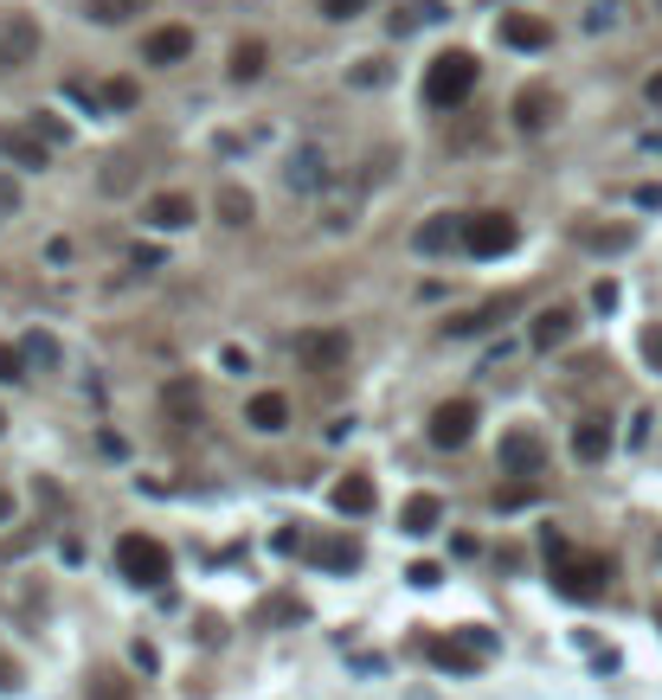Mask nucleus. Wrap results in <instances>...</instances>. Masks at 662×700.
Wrapping results in <instances>:
<instances>
[{
  "instance_id": "obj_1",
  "label": "nucleus",
  "mask_w": 662,
  "mask_h": 700,
  "mask_svg": "<svg viewBox=\"0 0 662 700\" xmlns=\"http://www.w3.org/2000/svg\"><path fill=\"white\" fill-rule=\"evenodd\" d=\"M476 77H483V65H476V52H438L432 65H425V103L432 110H457L470 90H476Z\"/></svg>"
},
{
  "instance_id": "obj_2",
  "label": "nucleus",
  "mask_w": 662,
  "mask_h": 700,
  "mask_svg": "<svg viewBox=\"0 0 662 700\" xmlns=\"http://www.w3.org/2000/svg\"><path fill=\"white\" fill-rule=\"evenodd\" d=\"M116 572H123L129 585L154 591V585H167V578H174V553H167L154 534H123V540H116Z\"/></svg>"
},
{
  "instance_id": "obj_3",
  "label": "nucleus",
  "mask_w": 662,
  "mask_h": 700,
  "mask_svg": "<svg viewBox=\"0 0 662 700\" xmlns=\"http://www.w3.org/2000/svg\"><path fill=\"white\" fill-rule=\"evenodd\" d=\"M515 245H521L515 212H476V218L463 225V251H470V258H509Z\"/></svg>"
},
{
  "instance_id": "obj_4",
  "label": "nucleus",
  "mask_w": 662,
  "mask_h": 700,
  "mask_svg": "<svg viewBox=\"0 0 662 700\" xmlns=\"http://www.w3.org/2000/svg\"><path fill=\"white\" fill-rule=\"evenodd\" d=\"M604 578H611V560H604V553H566V560L553 565V585H560L566 598H598Z\"/></svg>"
},
{
  "instance_id": "obj_5",
  "label": "nucleus",
  "mask_w": 662,
  "mask_h": 700,
  "mask_svg": "<svg viewBox=\"0 0 662 700\" xmlns=\"http://www.w3.org/2000/svg\"><path fill=\"white\" fill-rule=\"evenodd\" d=\"M476 424H483V418H476V399H444L425 430H432V443H438V450H463V443L476 437Z\"/></svg>"
},
{
  "instance_id": "obj_6",
  "label": "nucleus",
  "mask_w": 662,
  "mask_h": 700,
  "mask_svg": "<svg viewBox=\"0 0 662 700\" xmlns=\"http://www.w3.org/2000/svg\"><path fill=\"white\" fill-rule=\"evenodd\" d=\"M560 90L553 84H527V90H515V123L527 129V136H540V129H553L560 123Z\"/></svg>"
},
{
  "instance_id": "obj_7",
  "label": "nucleus",
  "mask_w": 662,
  "mask_h": 700,
  "mask_svg": "<svg viewBox=\"0 0 662 700\" xmlns=\"http://www.w3.org/2000/svg\"><path fill=\"white\" fill-rule=\"evenodd\" d=\"M296 360H302L309 373H335V366L348 360V335H341V328H309V335H296Z\"/></svg>"
},
{
  "instance_id": "obj_8",
  "label": "nucleus",
  "mask_w": 662,
  "mask_h": 700,
  "mask_svg": "<svg viewBox=\"0 0 662 700\" xmlns=\"http://www.w3.org/2000/svg\"><path fill=\"white\" fill-rule=\"evenodd\" d=\"M573 328H579V315H573L566 302H553V309H540V315H534L527 341H534V353H560L566 341H573Z\"/></svg>"
},
{
  "instance_id": "obj_9",
  "label": "nucleus",
  "mask_w": 662,
  "mask_h": 700,
  "mask_svg": "<svg viewBox=\"0 0 662 700\" xmlns=\"http://www.w3.org/2000/svg\"><path fill=\"white\" fill-rule=\"evenodd\" d=\"M502 46H515V52H547L553 46V26L540 20V13H502Z\"/></svg>"
},
{
  "instance_id": "obj_10",
  "label": "nucleus",
  "mask_w": 662,
  "mask_h": 700,
  "mask_svg": "<svg viewBox=\"0 0 662 700\" xmlns=\"http://www.w3.org/2000/svg\"><path fill=\"white\" fill-rule=\"evenodd\" d=\"M161 412H167V424H180V430H193L200 424V379H167L161 386Z\"/></svg>"
},
{
  "instance_id": "obj_11",
  "label": "nucleus",
  "mask_w": 662,
  "mask_h": 700,
  "mask_svg": "<svg viewBox=\"0 0 662 700\" xmlns=\"http://www.w3.org/2000/svg\"><path fill=\"white\" fill-rule=\"evenodd\" d=\"M419 649H425V662H438L450 675H476V662H483V649L476 642H457V636H425Z\"/></svg>"
},
{
  "instance_id": "obj_12",
  "label": "nucleus",
  "mask_w": 662,
  "mask_h": 700,
  "mask_svg": "<svg viewBox=\"0 0 662 700\" xmlns=\"http://www.w3.org/2000/svg\"><path fill=\"white\" fill-rule=\"evenodd\" d=\"M193 52V33L187 26H154L142 39V65H180Z\"/></svg>"
},
{
  "instance_id": "obj_13",
  "label": "nucleus",
  "mask_w": 662,
  "mask_h": 700,
  "mask_svg": "<svg viewBox=\"0 0 662 700\" xmlns=\"http://www.w3.org/2000/svg\"><path fill=\"white\" fill-rule=\"evenodd\" d=\"M33 52H39V20H13L7 33H0V65H33Z\"/></svg>"
},
{
  "instance_id": "obj_14",
  "label": "nucleus",
  "mask_w": 662,
  "mask_h": 700,
  "mask_svg": "<svg viewBox=\"0 0 662 700\" xmlns=\"http://www.w3.org/2000/svg\"><path fill=\"white\" fill-rule=\"evenodd\" d=\"M0 154L7 161H20V167H46L52 161V148L33 136V129H13V123H0Z\"/></svg>"
},
{
  "instance_id": "obj_15",
  "label": "nucleus",
  "mask_w": 662,
  "mask_h": 700,
  "mask_svg": "<svg viewBox=\"0 0 662 700\" xmlns=\"http://www.w3.org/2000/svg\"><path fill=\"white\" fill-rule=\"evenodd\" d=\"M245 424H251V430H264V437H277V430L290 424V399H284V392H251Z\"/></svg>"
},
{
  "instance_id": "obj_16",
  "label": "nucleus",
  "mask_w": 662,
  "mask_h": 700,
  "mask_svg": "<svg viewBox=\"0 0 662 700\" xmlns=\"http://www.w3.org/2000/svg\"><path fill=\"white\" fill-rule=\"evenodd\" d=\"M284 180H290L296 193H315V187H328V154H322V148H296V154H290V174H284Z\"/></svg>"
},
{
  "instance_id": "obj_17",
  "label": "nucleus",
  "mask_w": 662,
  "mask_h": 700,
  "mask_svg": "<svg viewBox=\"0 0 662 700\" xmlns=\"http://www.w3.org/2000/svg\"><path fill=\"white\" fill-rule=\"evenodd\" d=\"M573 457H579V463H604V457H611V418H579L573 424Z\"/></svg>"
},
{
  "instance_id": "obj_18",
  "label": "nucleus",
  "mask_w": 662,
  "mask_h": 700,
  "mask_svg": "<svg viewBox=\"0 0 662 700\" xmlns=\"http://www.w3.org/2000/svg\"><path fill=\"white\" fill-rule=\"evenodd\" d=\"M438 521H444V501H438L432 489L405 495V508H399V527H405V534H432Z\"/></svg>"
},
{
  "instance_id": "obj_19",
  "label": "nucleus",
  "mask_w": 662,
  "mask_h": 700,
  "mask_svg": "<svg viewBox=\"0 0 662 700\" xmlns=\"http://www.w3.org/2000/svg\"><path fill=\"white\" fill-rule=\"evenodd\" d=\"M148 225H154V232L193 225V200H187V193H154V200H148Z\"/></svg>"
},
{
  "instance_id": "obj_20",
  "label": "nucleus",
  "mask_w": 662,
  "mask_h": 700,
  "mask_svg": "<svg viewBox=\"0 0 662 700\" xmlns=\"http://www.w3.org/2000/svg\"><path fill=\"white\" fill-rule=\"evenodd\" d=\"M309 553H315V565H322V572H354V565H361V540L328 534V540H315Z\"/></svg>"
},
{
  "instance_id": "obj_21",
  "label": "nucleus",
  "mask_w": 662,
  "mask_h": 700,
  "mask_svg": "<svg viewBox=\"0 0 662 700\" xmlns=\"http://www.w3.org/2000/svg\"><path fill=\"white\" fill-rule=\"evenodd\" d=\"M328 501H335L341 514H373V501H379V495H373V476H341V483L328 489Z\"/></svg>"
},
{
  "instance_id": "obj_22",
  "label": "nucleus",
  "mask_w": 662,
  "mask_h": 700,
  "mask_svg": "<svg viewBox=\"0 0 662 700\" xmlns=\"http://www.w3.org/2000/svg\"><path fill=\"white\" fill-rule=\"evenodd\" d=\"M463 225L470 218H457V212H444V218H432V225H419V251H450V245H463Z\"/></svg>"
},
{
  "instance_id": "obj_23",
  "label": "nucleus",
  "mask_w": 662,
  "mask_h": 700,
  "mask_svg": "<svg viewBox=\"0 0 662 700\" xmlns=\"http://www.w3.org/2000/svg\"><path fill=\"white\" fill-rule=\"evenodd\" d=\"M264 65H271L264 39H238V46H232V77H238V84H258V77H264Z\"/></svg>"
},
{
  "instance_id": "obj_24",
  "label": "nucleus",
  "mask_w": 662,
  "mask_h": 700,
  "mask_svg": "<svg viewBox=\"0 0 662 700\" xmlns=\"http://www.w3.org/2000/svg\"><path fill=\"white\" fill-rule=\"evenodd\" d=\"M540 457H547V450H540L534 430H509V437H502V463H509V470H540Z\"/></svg>"
},
{
  "instance_id": "obj_25",
  "label": "nucleus",
  "mask_w": 662,
  "mask_h": 700,
  "mask_svg": "<svg viewBox=\"0 0 662 700\" xmlns=\"http://www.w3.org/2000/svg\"><path fill=\"white\" fill-rule=\"evenodd\" d=\"M148 13V0H90V20L97 26H123V20H136Z\"/></svg>"
},
{
  "instance_id": "obj_26",
  "label": "nucleus",
  "mask_w": 662,
  "mask_h": 700,
  "mask_svg": "<svg viewBox=\"0 0 662 700\" xmlns=\"http://www.w3.org/2000/svg\"><path fill=\"white\" fill-rule=\"evenodd\" d=\"M579 245H586V251H624V245H630V225H586Z\"/></svg>"
},
{
  "instance_id": "obj_27",
  "label": "nucleus",
  "mask_w": 662,
  "mask_h": 700,
  "mask_svg": "<svg viewBox=\"0 0 662 700\" xmlns=\"http://www.w3.org/2000/svg\"><path fill=\"white\" fill-rule=\"evenodd\" d=\"M419 20H444V0H405V7L392 13V33H412Z\"/></svg>"
},
{
  "instance_id": "obj_28",
  "label": "nucleus",
  "mask_w": 662,
  "mask_h": 700,
  "mask_svg": "<svg viewBox=\"0 0 662 700\" xmlns=\"http://www.w3.org/2000/svg\"><path fill=\"white\" fill-rule=\"evenodd\" d=\"M251 193H245V187H220V218L225 225H251Z\"/></svg>"
},
{
  "instance_id": "obj_29",
  "label": "nucleus",
  "mask_w": 662,
  "mask_h": 700,
  "mask_svg": "<svg viewBox=\"0 0 662 700\" xmlns=\"http://www.w3.org/2000/svg\"><path fill=\"white\" fill-rule=\"evenodd\" d=\"M136 97H142L136 77H110V84H103V103H110V110H136Z\"/></svg>"
},
{
  "instance_id": "obj_30",
  "label": "nucleus",
  "mask_w": 662,
  "mask_h": 700,
  "mask_svg": "<svg viewBox=\"0 0 662 700\" xmlns=\"http://www.w3.org/2000/svg\"><path fill=\"white\" fill-rule=\"evenodd\" d=\"M26 129H33V136L46 141V148H59V141H72V129H65V123H59V116H33V123H26Z\"/></svg>"
},
{
  "instance_id": "obj_31",
  "label": "nucleus",
  "mask_w": 662,
  "mask_h": 700,
  "mask_svg": "<svg viewBox=\"0 0 662 700\" xmlns=\"http://www.w3.org/2000/svg\"><path fill=\"white\" fill-rule=\"evenodd\" d=\"M129 180H136L129 161H103V193H129Z\"/></svg>"
},
{
  "instance_id": "obj_32",
  "label": "nucleus",
  "mask_w": 662,
  "mask_h": 700,
  "mask_svg": "<svg viewBox=\"0 0 662 700\" xmlns=\"http://www.w3.org/2000/svg\"><path fill=\"white\" fill-rule=\"evenodd\" d=\"M373 0H322V20H361Z\"/></svg>"
},
{
  "instance_id": "obj_33",
  "label": "nucleus",
  "mask_w": 662,
  "mask_h": 700,
  "mask_svg": "<svg viewBox=\"0 0 662 700\" xmlns=\"http://www.w3.org/2000/svg\"><path fill=\"white\" fill-rule=\"evenodd\" d=\"M90 700H136V695L123 688V675H97L90 682Z\"/></svg>"
},
{
  "instance_id": "obj_34",
  "label": "nucleus",
  "mask_w": 662,
  "mask_h": 700,
  "mask_svg": "<svg viewBox=\"0 0 662 700\" xmlns=\"http://www.w3.org/2000/svg\"><path fill=\"white\" fill-rule=\"evenodd\" d=\"M20 373H26V353H20V348H7V341H0V379H20Z\"/></svg>"
},
{
  "instance_id": "obj_35",
  "label": "nucleus",
  "mask_w": 662,
  "mask_h": 700,
  "mask_svg": "<svg viewBox=\"0 0 662 700\" xmlns=\"http://www.w3.org/2000/svg\"><path fill=\"white\" fill-rule=\"evenodd\" d=\"M348 77H354V84H386V65H379V59H361Z\"/></svg>"
},
{
  "instance_id": "obj_36",
  "label": "nucleus",
  "mask_w": 662,
  "mask_h": 700,
  "mask_svg": "<svg viewBox=\"0 0 662 700\" xmlns=\"http://www.w3.org/2000/svg\"><path fill=\"white\" fill-rule=\"evenodd\" d=\"M405 578H412V585H425V591H432V585H438L444 572H438V565H432V560H419V565H405Z\"/></svg>"
},
{
  "instance_id": "obj_37",
  "label": "nucleus",
  "mask_w": 662,
  "mask_h": 700,
  "mask_svg": "<svg viewBox=\"0 0 662 700\" xmlns=\"http://www.w3.org/2000/svg\"><path fill=\"white\" fill-rule=\"evenodd\" d=\"M534 495H540L534 483H509V489L496 495V501H502V508H521V501H534Z\"/></svg>"
},
{
  "instance_id": "obj_38",
  "label": "nucleus",
  "mask_w": 662,
  "mask_h": 700,
  "mask_svg": "<svg viewBox=\"0 0 662 700\" xmlns=\"http://www.w3.org/2000/svg\"><path fill=\"white\" fill-rule=\"evenodd\" d=\"M26 353H33V360H46V366L59 360V348H52V335H26Z\"/></svg>"
},
{
  "instance_id": "obj_39",
  "label": "nucleus",
  "mask_w": 662,
  "mask_h": 700,
  "mask_svg": "<svg viewBox=\"0 0 662 700\" xmlns=\"http://www.w3.org/2000/svg\"><path fill=\"white\" fill-rule=\"evenodd\" d=\"M644 360L662 373V328H644Z\"/></svg>"
},
{
  "instance_id": "obj_40",
  "label": "nucleus",
  "mask_w": 662,
  "mask_h": 700,
  "mask_svg": "<svg viewBox=\"0 0 662 700\" xmlns=\"http://www.w3.org/2000/svg\"><path fill=\"white\" fill-rule=\"evenodd\" d=\"M7 688H20V662H7V655H0V695H7Z\"/></svg>"
},
{
  "instance_id": "obj_41",
  "label": "nucleus",
  "mask_w": 662,
  "mask_h": 700,
  "mask_svg": "<svg viewBox=\"0 0 662 700\" xmlns=\"http://www.w3.org/2000/svg\"><path fill=\"white\" fill-rule=\"evenodd\" d=\"M644 97H650V103H662V71H650V77H644Z\"/></svg>"
},
{
  "instance_id": "obj_42",
  "label": "nucleus",
  "mask_w": 662,
  "mask_h": 700,
  "mask_svg": "<svg viewBox=\"0 0 662 700\" xmlns=\"http://www.w3.org/2000/svg\"><path fill=\"white\" fill-rule=\"evenodd\" d=\"M0 521H13V495L0 489Z\"/></svg>"
},
{
  "instance_id": "obj_43",
  "label": "nucleus",
  "mask_w": 662,
  "mask_h": 700,
  "mask_svg": "<svg viewBox=\"0 0 662 700\" xmlns=\"http://www.w3.org/2000/svg\"><path fill=\"white\" fill-rule=\"evenodd\" d=\"M657 624H662V598H657Z\"/></svg>"
},
{
  "instance_id": "obj_44",
  "label": "nucleus",
  "mask_w": 662,
  "mask_h": 700,
  "mask_svg": "<svg viewBox=\"0 0 662 700\" xmlns=\"http://www.w3.org/2000/svg\"><path fill=\"white\" fill-rule=\"evenodd\" d=\"M0 218H7V212H0Z\"/></svg>"
},
{
  "instance_id": "obj_45",
  "label": "nucleus",
  "mask_w": 662,
  "mask_h": 700,
  "mask_svg": "<svg viewBox=\"0 0 662 700\" xmlns=\"http://www.w3.org/2000/svg\"><path fill=\"white\" fill-rule=\"evenodd\" d=\"M0 424H7V418H0Z\"/></svg>"
}]
</instances>
